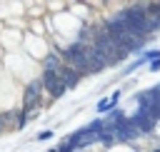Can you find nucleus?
<instances>
[{"label": "nucleus", "mask_w": 160, "mask_h": 152, "mask_svg": "<svg viewBox=\"0 0 160 152\" xmlns=\"http://www.w3.org/2000/svg\"><path fill=\"white\" fill-rule=\"evenodd\" d=\"M40 107H42V82H40V77H38V80H32V82L25 87V92H22V112L30 117V115H35Z\"/></svg>", "instance_id": "f257e3e1"}, {"label": "nucleus", "mask_w": 160, "mask_h": 152, "mask_svg": "<svg viewBox=\"0 0 160 152\" xmlns=\"http://www.w3.org/2000/svg\"><path fill=\"white\" fill-rule=\"evenodd\" d=\"M40 82H42V90L50 92L52 97L65 95V85H62V80L58 77L55 70H42V72H40Z\"/></svg>", "instance_id": "f03ea898"}, {"label": "nucleus", "mask_w": 160, "mask_h": 152, "mask_svg": "<svg viewBox=\"0 0 160 152\" xmlns=\"http://www.w3.org/2000/svg\"><path fill=\"white\" fill-rule=\"evenodd\" d=\"M55 72H58V77L62 80L65 90H72V87L80 82V72H78V70H72V67H70V65H65V62H60V65L55 67Z\"/></svg>", "instance_id": "7ed1b4c3"}, {"label": "nucleus", "mask_w": 160, "mask_h": 152, "mask_svg": "<svg viewBox=\"0 0 160 152\" xmlns=\"http://www.w3.org/2000/svg\"><path fill=\"white\" fill-rule=\"evenodd\" d=\"M115 102H118V95H112V97H108V100H100V102H98V112L112 110V107H115Z\"/></svg>", "instance_id": "20e7f679"}, {"label": "nucleus", "mask_w": 160, "mask_h": 152, "mask_svg": "<svg viewBox=\"0 0 160 152\" xmlns=\"http://www.w3.org/2000/svg\"><path fill=\"white\" fill-rule=\"evenodd\" d=\"M52 137V132L50 130H45V132H38V140H50Z\"/></svg>", "instance_id": "39448f33"}, {"label": "nucleus", "mask_w": 160, "mask_h": 152, "mask_svg": "<svg viewBox=\"0 0 160 152\" xmlns=\"http://www.w3.org/2000/svg\"><path fill=\"white\" fill-rule=\"evenodd\" d=\"M150 70H160V57H158V60H152V62H150Z\"/></svg>", "instance_id": "423d86ee"}]
</instances>
